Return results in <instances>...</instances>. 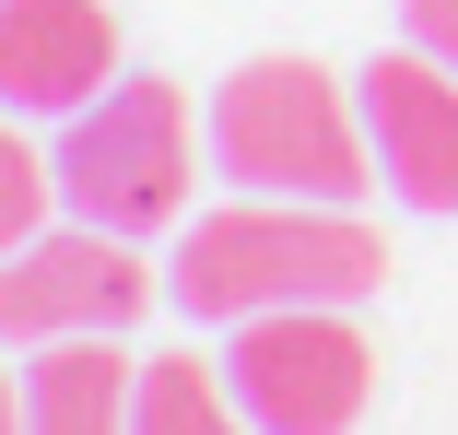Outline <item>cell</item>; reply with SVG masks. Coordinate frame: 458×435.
<instances>
[{"label":"cell","instance_id":"7c38bea8","mask_svg":"<svg viewBox=\"0 0 458 435\" xmlns=\"http://www.w3.org/2000/svg\"><path fill=\"white\" fill-rule=\"evenodd\" d=\"M0 435H24V377H0Z\"/></svg>","mask_w":458,"mask_h":435},{"label":"cell","instance_id":"6da1fadb","mask_svg":"<svg viewBox=\"0 0 458 435\" xmlns=\"http://www.w3.org/2000/svg\"><path fill=\"white\" fill-rule=\"evenodd\" d=\"M377 283H388V235L352 200H259V189L189 212L165 259V306L189 329H235L270 306H364Z\"/></svg>","mask_w":458,"mask_h":435},{"label":"cell","instance_id":"277c9868","mask_svg":"<svg viewBox=\"0 0 458 435\" xmlns=\"http://www.w3.org/2000/svg\"><path fill=\"white\" fill-rule=\"evenodd\" d=\"M224 377L259 435H352L377 400V341L352 329V306H270L224 329Z\"/></svg>","mask_w":458,"mask_h":435},{"label":"cell","instance_id":"ba28073f","mask_svg":"<svg viewBox=\"0 0 458 435\" xmlns=\"http://www.w3.org/2000/svg\"><path fill=\"white\" fill-rule=\"evenodd\" d=\"M130 400H141V354H118V329L47 341L24 365V435H130Z\"/></svg>","mask_w":458,"mask_h":435},{"label":"cell","instance_id":"30bf717a","mask_svg":"<svg viewBox=\"0 0 458 435\" xmlns=\"http://www.w3.org/2000/svg\"><path fill=\"white\" fill-rule=\"evenodd\" d=\"M47 212H59V153H36L13 130V107H0V259L24 235H47Z\"/></svg>","mask_w":458,"mask_h":435},{"label":"cell","instance_id":"52a82bcc","mask_svg":"<svg viewBox=\"0 0 458 435\" xmlns=\"http://www.w3.org/2000/svg\"><path fill=\"white\" fill-rule=\"evenodd\" d=\"M118 82V13L106 0H0V107L71 118Z\"/></svg>","mask_w":458,"mask_h":435},{"label":"cell","instance_id":"7a4b0ae2","mask_svg":"<svg viewBox=\"0 0 458 435\" xmlns=\"http://www.w3.org/2000/svg\"><path fill=\"white\" fill-rule=\"evenodd\" d=\"M212 165L259 200H364L377 189V141H364V95L341 71L270 47L212 82Z\"/></svg>","mask_w":458,"mask_h":435},{"label":"cell","instance_id":"8fae6325","mask_svg":"<svg viewBox=\"0 0 458 435\" xmlns=\"http://www.w3.org/2000/svg\"><path fill=\"white\" fill-rule=\"evenodd\" d=\"M400 47H423V59L458 71V0H400Z\"/></svg>","mask_w":458,"mask_h":435},{"label":"cell","instance_id":"3957f363","mask_svg":"<svg viewBox=\"0 0 458 435\" xmlns=\"http://www.w3.org/2000/svg\"><path fill=\"white\" fill-rule=\"evenodd\" d=\"M200 189V118L189 82L165 71H118L95 107L59 118V212L106 224V235H176Z\"/></svg>","mask_w":458,"mask_h":435},{"label":"cell","instance_id":"5b68a950","mask_svg":"<svg viewBox=\"0 0 458 435\" xmlns=\"http://www.w3.org/2000/svg\"><path fill=\"white\" fill-rule=\"evenodd\" d=\"M165 294V271L141 259V235H106V224H47L0 259V341L13 354H47V341H95V329H130L141 306Z\"/></svg>","mask_w":458,"mask_h":435},{"label":"cell","instance_id":"9c48e42d","mask_svg":"<svg viewBox=\"0 0 458 435\" xmlns=\"http://www.w3.org/2000/svg\"><path fill=\"white\" fill-rule=\"evenodd\" d=\"M130 435H259L247 423V400H235V377H224V354H141V400H130Z\"/></svg>","mask_w":458,"mask_h":435},{"label":"cell","instance_id":"8992f818","mask_svg":"<svg viewBox=\"0 0 458 435\" xmlns=\"http://www.w3.org/2000/svg\"><path fill=\"white\" fill-rule=\"evenodd\" d=\"M352 95H364V141H377V189L411 212H458V71L423 47H377Z\"/></svg>","mask_w":458,"mask_h":435}]
</instances>
